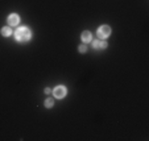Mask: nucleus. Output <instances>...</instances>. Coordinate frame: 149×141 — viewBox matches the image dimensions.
I'll list each match as a JSON object with an SVG mask.
<instances>
[{"mask_svg": "<svg viewBox=\"0 0 149 141\" xmlns=\"http://www.w3.org/2000/svg\"><path fill=\"white\" fill-rule=\"evenodd\" d=\"M15 38L17 42H28L32 38V32L28 26H19L15 32Z\"/></svg>", "mask_w": 149, "mask_h": 141, "instance_id": "obj_1", "label": "nucleus"}, {"mask_svg": "<svg viewBox=\"0 0 149 141\" xmlns=\"http://www.w3.org/2000/svg\"><path fill=\"white\" fill-rule=\"evenodd\" d=\"M54 95V98L57 99H62L65 98L66 94H68V88L65 87V86H57V87H54V90L52 91Z\"/></svg>", "mask_w": 149, "mask_h": 141, "instance_id": "obj_2", "label": "nucleus"}, {"mask_svg": "<svg viewBox=\"0 0 149 141\" xmlns=\"http://www.w3.org/2000/svg\"><path fill=\"white\" fill-rule=\"evenodd\" d=\"M110 34H111V28L108 25L99 26V29H98V37L100 40H104V38H107V37H110Z\"/></svg>", "mask_w": 149, "mask_h": 141, "instance_id": "obj_3", "label": "nucleus"}, {"mask_svg": "<svg viewBox=\"0 0 149 141\" xmlns=\"http://www.w3.org/2000/svg\"><path fill=\"white\" fill-rule=\"evenodd\" d=\"M19 21H20V16L16 15V13L9 15L8 19H7V23H8L9 26H16L17 24H19Z\"/></svg>", "mask_w": 149, "mask_h": 141, "instance_id": "obj_4", "label": "nucleus"}, {"mask_svg": "<svg viewBox=\"0 0 149 141\" xmlns=\"http://www.w3.org/2000/svg\"><path fill=\"white\" fill-rule=\"evenodd\" d=\"M93 48L96 49V50H98V49H106L107 48V42L103 41V40H95L93 42Z\"/></svg>", "mask_w": 149, "mask_h": 141, "instance_id": "obj_5", "label": "nucleus"}, {"mask_svg": "<svg viewBox=\"0 0 149 141\" xmlns=\"http://www.w3.org/2000/svg\"><path fill=\"white\" fill-rule=\"evenodd\" d=\"M81 38H82V42H84L86 45H87L88 42H91V40H93V36H91V33H90L88 31H84L83 33H82Z\"/></svg>", "mask_w": 149, "mask_h": 141, "instance_id": "obj_6", "label": "nucleus"}, {"mask_svg": "<svg viewBox=\"0 0 149 141\" xmlns=\"http://www.w3.org/2000/svg\"><path fill=\"white\" fill-rule=\"evenodd\" d=\"M12 34V28L11 26H4V28H1V36H4V37H8V36H11Z\"/></svg>", "mask_w": 149, "mask_h": 141, "instance_id": "obj_7", "label": "nucleus"}, {"mask_svg": "<svg viewBox=\"0 0 149 141\" xmlns=\"http://www.w3.org/2000/svg\"><path fill=\"white\" fill-rule=\"evenodd\" d=\"M45 107L46 108H52V107H54V99L53 98H48L45 100Z\"/></svg>", "mask_w": 149, "mask_h": 141, "instance_id": "obj_8", "label": "nucleus"}, {"mask_svg": "<svg viewBox=\"0 0 149 141\" xmlns=\"http://www.w3.org/2000/svg\"><path fill=\"white\" fill-rule=\"evenodd\" d=\"M78 50H79V53H86V51H87V45H86V44H83V45H81L78 48Z\"/></svg>", "mask_w": 149, "mask_h": 141, "instance_id": "obj_9", "label": "nucleus"}, {"mask_svg": "<svg viewBox=\"0 0 149 141\" xmlns=\"http://www.w3.org/2000/svg\"><path fill=\"white\" fill-rule=\"evenodd\" d=\"M50 92H52V90H50L49 87H46V88H45V94H50Z\"/></svg>", "mask_w": 149, "mask_h": 141, "instance_id": "obj_10", "label": "nucleus"}]
</instances>
